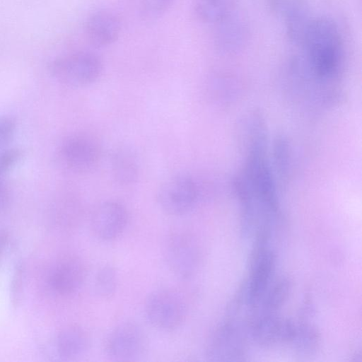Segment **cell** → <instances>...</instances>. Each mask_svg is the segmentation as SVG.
Listing matches in <instances>:
<instances>
[{"instance_id": "cell-8", "label": "cell", "mask_w": 362, "mask_h": 362, "mask_svg": "<svg viewBox=\"0 0 362 362\" xmlns=\"http://www.w3.org/2000/svg\"><path fill=\"white\" fill-rule=\"evenodd\" d=\"M126 207L117 201H106L97 206L90 215V228L98 239L112 241L119 238L128 223Z\"/></svg>"}, {"instance_id": "cell-5", "label": "cell", "mask_w": 362, "mask_h": 362, "mask_svg": "<svg viewBox=\"0 0 362 362\" xmlns=\"http://www.w3.org/2000/svg\"><path fill=\"white\" fill-rule=\"evenodd\" d=\"M148 339L143 328L132 321L123 322L107 334L104 351L112 361L137 360L144 355Z\"/></svg>"}, {"instance_id": "cell-18", "label": "cell", "mask_w": 362, "mask_h": 362, "mask_svg": "<svg viewBox=\"0 0 362 362\" xmlns=\"http://www.w3.org/2000/svg\"><path fill=\"white\" fill-rule=\"evenodd\" d=\"M274 150L277 170L282 177H285L289 172L291 165V149L287 140L284 137H278Z\"/></svg>"}, {"instance_id": "cell-16", "label": "cell", "mask_w": 362, "mask_h": 362, "mask_svg": "<svg viewBox=\"0 0 362 362\" xmlns=\"http://www.w3.org/2000/svg\"><path fill=\"white\" fill-rule=\"evenodd\" d=\"M274 264V256L268 250H262L252 276L250 286V299L257 300L264 292L271 277Z\"/></svg>"}, {"instance_id": "cell-19", "label": "cell", "mask_w": 362, "mask_h": 362, "mask_svg": "<svg viewBox=\"0 0 362 362\" xmlns=\"http://www.w3.org/2000/svg\"><path fill=\"white\" fill-rule=\"evenodd\" d=\"M173 1L174 0H139L140 10L145 18L158 17L171 7Z\"/></svg>"}, {"instance_id": "cell-15", "label": "cell", "mask_w": 362, "mask_h": 362, "mask_svg": "<svg viewBox=\"0 0 362 362\" xmlns=\"http://www.w3.org/2000/svg\"><path fill=\"white\" fill-rule=\"evenodd\" d=\"M237 0H194V12L197 18L216 24L236 10Z\"/></svg>"}, {"instance_id": "cell-17", "label": "cell", "mask_w": 362, "mask_h": 362, "mask_svg": "<svg viewBox=\"0 0 362 362\" xmlns=\"http://www.w3.org/2000/svg\"><path fill=\"white\" fill-rule=\"evenodd\" d=\"M118 286V274L115 269L110 265L100 267L93 280L95 294L102 299H110L116 293Z\"/></svg>"}, {"instance_id": "cell-9", "label": "cell", "mask_w": 362, "mask_h": 362, "mask_svg": "<svg viewBox=\"0 0 362 362\" xmlns=\"http://www.w3.org/2000/svg\"><path fill=\"white\" fill-rule=\"evenodd\" d=\"M87 276L86 265L75 255H67L54 264L49 275V284L59 295L68 296L76 293Z\"/></svg>"}, {"instance_id": "cell-13", "label": "cell", "mask_w": 362, "mask_h": 362, "mask_svg": "<svg viewBox=\"0 0 362 362\" xmlns=\"http://www.w3.org/2000/svg\"><path fill=\"white\" fill-rule=\"evenodd\" d=\"M289 40L302 46L313 18L306 0H297L281 18Z\"/></svg>"}, {"instance_id": "cell-11", "label": "cell", "mask_w": 362, "mask_h": 362, "mask_svg": "<svg viewBox=\"0 0 362 362\" xmlns=\"http://www.w3.org/2000/svg\"><path fill=\"white\" fill-rule=\"evenodd\" d=\"M89 42L96 47H104L115 42L121 32L119 18L109 11H98L89 16L85 25Z\"/></svg>"}, {"instance_id": "cell-21", "label": "cell", "mask_w": 362, "mask_h": 362, "mask_svg": "<svg viewBox=\"0 0 362 362\" xmlns=\"http://www.w3.org/2000/svg\"><path fill=\"white\" fill-rule=\"evenodd\" d=\"M16 129V122L13 117L0 116V149H3L11 142Z\"/></svg>"}, {"instance_id": "cell-20", "label": "cell", "mask_w": 362, "mask_h": 362, "mask_svg": "<svg viewBox=\"0 0 362 362\" xmlns=\"http://www.w3.org/2000/svg\"><path fill=\"white\" fill-rule=\"evenodd\" d=\"M24 265L18 261L15 265L11 284V299L13 306L19 305L23 292Z\"/></svg>"}, {"instance_id": "cell-4", "label": "cell", "mask_w": 362, "mask_h": 362, "mask_svg": "<svg viewBox=\"0 0 362 362\" xmlns=\"http://www.w3.org/2000/svg\"><path fill=\"white\" fill-rule=\"evenodd\" d=\"M57 156L64 168L81 174L91 171L98 165L102 156V148L93 135L77 133L62 141Z\"/></svg>"}, {"instance_id": "cell-14", "label": "cell", "mask_w": 362, "mask_h": 362, "mask_svg": "<svg viewBox=\"0 0 362 362\" xmlns=\"http://www.w3.org/2000/svg\"><path fill=\"white\" fill-rule=\"evenodd\" d=\"M112 174L121 185H131L138 178L139 167L133 153L126 147L114 150L110 156Z\"/></svg>"}, {"instance_id": "cell-10", "label": "cell", "mask_w": 362, "mask_h": 362, "mask_svg": "<svg viewBox=\"0 0 362 362\" xmlns=\"http://www.w3.org/2000/svg\"><path fill=\"white\" fill-rule=\"evenodd\" d=\"M214 41L216 49L224 53L240 50L249 36V27L243 16L235 10L228 16L215 24Z\"/></svg>"}, {"instance_id": "cell-12", "label": "cell", "mask_w": 362, "mask_h": 362, "mask_svg": "<svg viewBox=\"0 0 362 362\" xmlns=\"http://www.w3.org/2000/svg\"><path fill=\"white\" fill-rule=\"evenodd\" d=\"M54 344L60 357L73 360L86 354L91 345V341L85 329L79 325H71L59 332Z\"/></svg>"}, {"instance_id": "cell-2", "label": "cell", "mask_w": 362, "mask_h": 362, "mask_svg": "<svg viewBox=\"0 0 362 362\" xmlns=\"http://www.w3.org/2000/svg\"><path fill=\"white\" fill-rule=\"evenodd\" d=\"M51 74L59 82L73 87L91 84L100 76L103 64L90 52H77L54 59L49 66Z\"/></svg>"}, {"instance_id": "cell-6", "label": "cell", "mask_w": 362, "mask_h": 362, "mask_svg": "<svg viewBox=\"0 0 362 362\" xmlns=\"http://www.w3.org/2000/svg\"><path fill=\"white\" fill-rule=\"evenodd\" d=\"M197 187L192 177L178 174L166 180L157 192V202L166 214L180 216L188 213L197 199Z\"/></svg>"}, {"instance_id": "cell-3", "label": "cell", "mask_w": 362, "mask_h": 362, "mask_svg": "<svg viewBox=\"0 0 362 362\" xmlns=\"http://www.w3.org/2000/svg\"><path fill=\"white\" fill-rule=\"evenodd\" d=\"M144 313L148 322L163 332L173 331L185 322L187 304L180 293L172 289H158L145 301Z\"/></svg>"}, {"instance_id": "cell-22", "label": "cell", "mask_w": 362, "mask_h": 362, "mask_svg": "<svg viewBox=\"0 0 362 362\" xmlns=\"http://www.w3.org/2000/svg\"><path fill=\"white\" fill-rule=\"evenodd\" d=\"M21 155V151L18 148H6L0 153V178L15 165Z\"/></svg>"}, {"instance_id": "cell-23", "label": "cell", "mask_w": 362, "mask_h": 362, "mask_svg": "<svg viewBox=\"0 0 362 362\" xmlns=\"http://www.w3.org/2000/svg\"><path fill=\"white\" fill-rule=\"evenodd\" d=\"M8 235L6 231L0 230V255L3 253L7 243H8Z\"/></svg>"}, {"instance_id": "cell-7", "label": "cell", "mask_w": 362, "mask_h": 362, "mask_svg": "<svg viewBox=\"0 0 362 362\" xmlns=\"http://www.w3.org/2000/svg\"><path fill=\"white\" fill-rule=\"evenodd\" d=\"M165 261L173 273L182 279L189 278L198 263V250L193 236L187 230L170 233L163 245Z\"/></svg>"}, {"instance_id": "cell-1", "label": "cell", "mask_w": 362, "mask_h": 362, "mask_svg": "<svg viewBox=\"0 0 362 362\" xmlns=\"http://www.w3.org/2000/svg\"><path fill=\"white\" fill-rule=\"evenodd\" d=\"M302 47L308 80L320 88L335 82L344 63L343 39L337 23L327 17L313 18Z\"/></svg>"}]
</instances>
